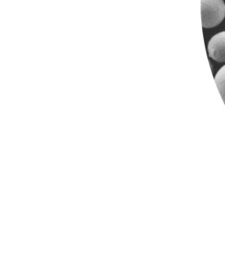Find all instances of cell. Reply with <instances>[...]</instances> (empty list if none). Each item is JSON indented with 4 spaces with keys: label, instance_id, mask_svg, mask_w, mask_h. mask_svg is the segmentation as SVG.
I'll return each instance as SVG.
<instances>
[{
    "label": "cell",
    "instance_id": "1",
    "mask_svg": "<svg viewBox=\"0 0 225 258\" xmlns=\"http://www.w3.org/2000/svg\"><path fill=\"white\" fill-rule=\"evenodd\" d=\"M224 0H201V20L203 28H215L224 20Z\"/></svg>",
    "mask_w": 225,
    "mask_h": 258
},
{
    "label": "cell",
    "instance_id": "2",
    "mask_svg": "<svg viewBox=\"0 0 225 258\" xmlns=\"http://www.w3.org/2000/svg\"><path fill=\"white\" fill-rule=\"evenodd\" d=\"M208 55L218 63L225 62V32L214 35L208 45Z\"/></svg>",
    "mask_w": 225,
    "mask_h": 258
},
{
    "label": "cell",
    "instance_id": "3",
    "mask_svg": "<svg viewBox=\"0 0 225 258\" xmlns=\"http://www.w3.org/2000/svg\"><path fill=\"white\" fill-rule=\"evenodd\" d=\"M215 81L225 103V66L218 71V73L215 75Z\"/></svg>",
    "mask_w": 225,
    "mask_h": 258
}]
</instances>
